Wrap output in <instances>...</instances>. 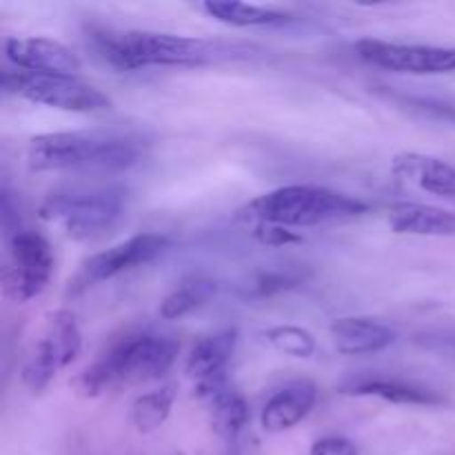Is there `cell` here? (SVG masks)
<instances>
[{"instance_id": "6da1fadb", "label": "cell", "mask_w": 455, "mask_h": 455, "mask_svg": "<svg viewBox=\"0 0 455 455\" xmlns=\"http://www.w3.org/2000/svg\"><path fill=\"white\" fill-rule=\"evenodd\" d=\"M147 140L132 132L89 129L34 136L27 149L31 172L109 176L127 172L145 160Z\"/></svg>"}, {"instance_id": "7a4b0ae2", "label": "cell", "mask_w": 455, "mask_h": 455, "mask_svg": "<svg viewBox=\"0 0 455 455\" xmlns=\"http://www.w3.org/2000/svg\"><path fill=\"white\" fill-rule=\"evenodd\" d=\"M178 342L163 333H129L111 342L71 382L80 398H96L109 389L160 380L178 355Z\"/></svg>"}, {"instance_id": "3957f363", "label": "cell", "mask_w": 455, "mask_h": 455, "mask_svg": "<svg viewBox=\"0 0 455 455\" xmlns=\"http://www.w3.org/2000/svg\"><path fill=\"white\" fill-rule=\"evenodd\" d=\"M96 52L120 71L145 67H194L229 53V47L203 38L163 34V31H96Z\"/></svg>"}, {"instance_id": "277c9868", "label": "cell", "mask_w": 455, "mask_h": 455, "mask_svg": "<svg viewBox=\"0 0 455 455\" xmlns=\"http://www.w3.org/2000/svg\"><path fill=\"white\" fill-rule=\"evenodd\" d=\"M127 209V189L118 182L78 180L49 191L40 218L71 240H96L114 229Z\"/></svg>"}, {"instance_id": "5b68a950", "label": "cell", "mask_w": 455, "mask_h": 455, "mask_svg": "<svg viewBox=\"0 0 455 455\" xmlns=\"http://www.w3.org/2000/svg\"><path fill=\"white\" fill-rule=\"evenodd\" d=\"M369 204L354 196L315 185H289L253 198L240 209V218L284 227H318L355 220L367 213Z\"/></svg>"}, {"instance_id": "8992f818", "label": "cell", "mask_w": 455, "mask_h": 455, "mask_svg": "<svg viewBox=\"0 0 455 455\" xmlns=\"http://www.w3.org/2000/svg\"><path fill=\"white\" fill-rule=\"evenodd\" d=\"M53 249L44 235L31 229H16L4 234L3 265H0V284L7 300L25 305L34 300L52 283Z\"/></svg>"}, {"instance_id": "52a82bcc", "label": "cell", "mask_w": 455, "mask_h": 455, "mask_svg": "<svg viewBox=\"0 0 455 455\" xmlns=\"http://www.w3.org/2000/svg\"><path fill=\"white\" fill-rule=\"evenodd\" d=\"M80 349H83V333L76 323V315L65 309L49 314L43 331L36 338L22 364L20 378L25 389L34 395L43 394L53 378L78 358Z\"/></svg>"}, {"instance_id": "ba28073f", "label": "cell", "mask_w": 455, "mask_h": 455, "mask_svg": "<svg viewBox=\"0 0 455 455\" xmlns=\"http://www.w3.org/2000/svg\"><path fill=\"white\" fill-rule=\"evenodd\" d=\"M4 87L36 105L71 114H102L111 109V98L78 76H47L18 71L4 78Z\"/></svg>"}, {"instance_id": "9c48e42d", "label": "cell", "mask_w": 455, "mask_h": 455, "mask_svg": "<svg viewBox=\"0 0 455 455\" xmlns=\"http://www.w3.org/2000/svg\"><path fill=\"white\" fill-rule=\"evenodd\" d=\"M169 243L172 240L164 234L149 231V234L132 235V238L123 240V243L114 244V247L105 249L100 253H93L92 258H87L80 265L74 283H69V291H84V289L116 278V275L124 274V271L149 265L151 260H156V258L167 251Z\"/></svg>"}, {"instance_id": "30bf717a", "label": "cell", "mask_w": 455, "mask_h": 455, "mask_svg": "<svg viewBox=\"0 0 455 455\" xmlns=\"http://www.w3.org/2000/svg\"><path fill=\"white\" fill-rule=\"evenodd\" d=\"M355 53L364 62L387 71L416 76L451 74L455 71V47L438 44H404L364 38L355 43Z\"/></svg>"}, {"instance_id": "8fae6325", "label": "cell", "mask_w": 455, "mask_h": 455, "mask_svg": "<svg viewBox=\"0 0 455 455\" xmlns=\"http://www.w3.org/2000/svg\"><path fill=\"white\" fill-rule=\"evenodd\" d=\"M4 56L27 74L47 76H76L83 67L78 53L60 40L44 36H25V38L4 40Z\"/></svg>"}, {"instance_id": "7c38bea8", "label": "cell", "mask_w": 455, "mask_h": 455, "mask_svg": "<svg viewBox=\"0 0 455 455\" xmlns=\"http://www.w3.org/2000/svg\"><path fill=\"white\" fill-rule=\"evenodd\" d=\"M198 395L204 403V411H207V420L213 434L225 443H235L244 427L249 425V407L243 394L227 385L225 376H220L200 382Z\"/></svg>"}, {"instance_id": "4fadbf2b", "label": "cell", "mask_w": 455, "mask_h": 455, "mask_svg": "<svg viewBox=\"0 0 455 455\" xmlns=\"http://www.w3.org/2000/svg\"><path fill=\"white\" fill-rule=\"evenodd\" d=\"M391 172L418 189L455 198V167L447 160L418 151H400L391 160Z\"/></svg>"}, {"instance_id": "5bb4252c", "label": "cell", "mask_w": 455, "mask_h": 455, "mask_svg": "<svg viewBox=\"0 0 455 455\" xmlns=\"http://www.w3.org/2000/svg\"><path fill=\"white\" fill-rule=\"evenodd\" d=\"M315 398H318V391H315L314 382L309 380H298L283 387L262 407V429L267 434H283V431L293 429L298 422H302L309 416V411L315 404Z\"/></svg>"}, {"instance_id": "9a60e30c", "label": "cell", "mask_w": 455, "mask_h": 455, "mask_svg": "<svg viewBox=\"0 0 455 455\" xmlns=\"http://www.w3.org/2000/svg\"><path fill=\"white\" fill-rule=\"evenodd\" d=\"M329 333L333 347L345 355L378 354L395 342V331L389 324L373 318H358V315L333 320Z\"/></svg>"}, {"instance_id": "2e32d148", "label": "cell", "mask_w": 455, "mask_h": 455, "mask_svg": "<svg viewBox=\"0 0 455 455\" xmlns=\"http://www.w3.org/2000/svg\"><path fill=\"white\" fill-rule=\"evenodd\" d=\"M389 227L400 235L449 238L455 235V212L422 203H395L389 209Z\"/></svg>"}, {"instance_id": "e0dca14e", "label": "cell", "mask_w": 455, "mask_h": 455, "mask_svg": "<svg viewBox=\"0 0 455 455\" xmlns=\"http://www.w3.org/2000/svg\"><path fill=\"white\" fill-rule=\"evenodd\" d=\"M238 345V331L225 329V331L212 333L200 338L187 358L185 373L198 382L213 380L225 373V367L231 363Z\"/></svg>"}, {"instance_id": "ac0fdd59", "label": "cell", "mask_w": 455, "mask_h": 455, "mask_svg": "<svg viewBox=\"0 0 455 455\" xmlns=\"http://www.w3.org/2000/svg\"><path fill=\"white\" fill-rule=\"evenodd\" d=\"M345 394L369 395V398H380L391 404H411V407H435V404L444 403L443 395H438L435 391L411 385V382L389 380V378H367V380L354 382L351 387H347Z\"/></svg>"}, {"instance_id": "d6986e66", "label": "cell", "mask_w": 455, "mask_h": 455, "mask_svg": "<svg viewBox=\"0 0 455 455\" xmlns=\"http://www.w3.org/2000/svg\"><path fill=\"white\" fill-rule=\"evenodd\" d=\"M203 12L213 20L231 27H278L291 20V16L280 9L235 3V0H207L203 3Z\"/></svg>"}, {"instance_id": "ffe728a7", "label": "cell", "mask_w": 455, "mask_h": 455, "mask_svg": "<svg viewBox=\"0 0 455 455\" xmlns=\"http://www.w3.org/2000/svg\"><path fill=\"white\" fill-rule=\"evenodd\" d=\"M218 293V284L209 278H194L182 283L173 289L160 305V318L163 320H180L189 315L191 311L207 305Z\"/></svg>"}, {"instance_id": "44dd1931", "label": "cell", "mask_w": 455, "mask_h": 455, "mask_svg": "<svg viewBox=\"0 0 455 455\" xmlns=\"http://www.w3.org/2000/svg\"><path fill=\"white\" fill-rule=\"evenodd\" d=\"M173 403H176V387L167 385L149 394L138 395L132 407V422L138 431L149 434L163 427L172 416Z\"/></svg>"}, {"instance_id": "7402d4cb", "label": "cell", "mask_w": 455, "mask_h": 455, "mask_svg": "<svg viewBox=\"0 0 455 455\" xmlns=\"http://www.w3.org/2000/svg\"><path fill=\"white\" fill-rule=\"evenodd\" d=\"M265 338L275 351L291 358H311L315 354L314 333L296 324H278V327L267 329Z\"/></svg>"}, {"instance_id": "603a6c76", "label": "cell", "mask_w": 455, "mask_h": 455, "mask_svg": "<svg viewBox=\"0 0 455 455\" xmlns=\"http://www.w3.org/2000/svg\"><path fill=\"white\" fill-rule=\"evenodd\" d=\"M253 235H256L258 243L267 244V247H287V244L300 243V235L284 229V227L269 225V222H256V227H253Z\"/></svg>"}, {"instance_id": "cb8c5ba5", "label": "cell", "mask_w": 455, "mask_h": 455, "mask_svg": "<svg viewBox=\"0 0 455 455\" xmlns=\"http://www.w3.org/2000/svg\"><path fill=\"white\" fill-rule=\"evenodd\" d=\"M300 275H293L291 271H269V274H262L256 280V293L258 296H271L274 291H283V289L293 287V284L300 283Z\"/></svg>"}, {"instance_id": "d4e9b609", "label": "cell", "mask_w": 455, "mask_h": 455, "mask_svg": "<svg viewBox=\"0 0 455 455\" xmlns=\"http://www.w3.org/2000/svg\"><path fill=\"white\" fill-rule=\"evenodd\" d=\"M309 455H360V451L351 440L329 435V438L315 440Z\"/></svg>"}, {"instance_id": "484cf974", "label": "cell", "mask_w": 455, "mask_h": 455, "mask_svg": "<svg viewBox=\"0 0 455 455\" xmlns=\"http://www.w3.org/2000/svg\"><path fill=\"white\" fill-rule=\"evenodd\" d=\"M220 455H243L238 440H235V443H225V449H222Z\"/></svg>"}]
</instances>
